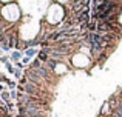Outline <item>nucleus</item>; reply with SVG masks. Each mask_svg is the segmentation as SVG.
<instances>
[{"label": "nucleus", "instance_id": "nucleus-1", "mask_svg": "<svg viewBox=\"0 0 122 117\" xmlns=\"http://www.w3.org/2000/svg\"><path fill=\"white\" fill-rule=\"evenodd\" d=\"M22 57H23V52L19 51V49H15V51H12V52H11V56H9V60L15 63V62H20Z\"/></svg>", "mask_w": 122, "mask_h": 117}, {"label": "nucleus", "instance_id": "nucleus-2", "mask_svg": "<svg viewBox=\"0 0 122 117\" xmlns=\"http://www.w3.org/2000/svg\"><path fill=\"white\" fill-rule=\"evenodd\" d=\"M37 52H39V51H37V48H26V49L23 51V56L33 59V57H36V56H37Z\"/></svg>", "mask_w": 122, "mask_h": 117}, {"label": "nucleus", "instance_id": "nucleus-3", "mask_svg": "<svg viewBox=\"0 0 122 117\" xmlns=\"http://www.w3.org/2000/svg\"><path fill=\"white\" fill-rule=\"evenodd\" d=\"M36 57L39 59L40 62H43V63H45V62H46L48 59H50V54H48L46 51H43V49H40V51L37 52V56H36Z\"/></svg>", "mask_w": 122, "mask_h": 117}, {"label": "nucleus", "instance_id": "nucleus-4", "mask_svg": "<svg viewBox=\"0 0 122 117\" xmlns=\"http://www.w3.org/2000/svg\"><path fill=\"white\" fill-rule=\"evenodd\" d=\"M0 97H2V100L5 103H9L11 102V96H9V91H3V93H0Z\"/></svg>", "mask_w": 122, "mask_h": 117}, {"label": "nucleus", "instance_id": "nucleus-5", "mask_svg": "<svg viewBox=\"0 0 122 117\" xmlns=\"http://www.w3.org/2000/svg\"><path fill=\"white\" fill-rule=\"evenodd\" d=\"M42 65H43V62H40V60L37 59V57L34 59L33 62H31V68H33V69H37V68H40Z\"/></svg>", "mask_w": 122, "mask_h": 117}, {"label": "nucleus", "instance_id": "nucleus-6", "mask_svg": "<svg viewBox=\"0 0 122 117\" xmlns=\"http://www.w3.org/2000/svg\"><path fill=\"white\" fill-rule=\"evenodd\" d=\"M22 72H23V71H22V69L15 68V69H14V72H12V75H14L15 79H22V77H23V74H22Z\"/></svg>", "mask_w": 122, "mask_h": 117}, {"label": "nucleus", "instance_id": "nucleus-7", "mask_svg": "<svg viewBox=\"0 0 122 117\" xmlns=\"http://www.w3.org/2000/svg\"><path fill=\"white\" fill-rule=\"evenodd\" d=\"M20 62L23 63V65H31V57H26V56H23Z\"/></svg>", "mask_w": 122, "mask_h": 117}, {"label": "nucleus", "instance_id": "nucleus-8", "mask_svg": "<svg viewBox=\"0 0 122 117\" xmlns=\"http://www.w3.org/2000/svg\"><path fill=\"white\" fill-rule=\"evenodd\" d=\"M8 62H9V57H8V56H2V57H0V63H3V65H6Z\"/></svg>", "mask_w": 122, "mask_h": 117}, {"label": "nucleus", "instance_id": "nucleus-9", "mask_svg": "<svg viewBox=\"0 0 122 117\" xmlns=\"http://www.w3.org/2000/svg\"><path fill=\"white\" fill-rule=\"evenodd\" d=\"M8 82H9V79L6 77V75H0V83H6L8 85Z\"/></svg>", "mask_w": 122, "mask_h": 117}, {"label": "nucleus", "instance_id": "nucleus-10", "mask_svg": "<svg viewBox=\"0 0 122 117\" xmlns=\"http://www.w3.org/2000/svg\"><path fill=\"white\" fill-rule=\"evenodd\" d=\"M5 66H6V69H8V71H9V72H11V74H12V72H14V66H12V65H11V63H9V62H8V63H6V65H5Z\"/></svg>", "mask_w": 122, "mask_h": 117}, {"label": "nucleus", "instance_id": "nucleus-11", "mask_svg": "<svg viewBox=\"0 0 122 117\" xmlns=\"http://www.w3.org/2000/svg\"><path fill=\"white\" fill-rule=\"evenodd\" d=\"M3 91H5V86H3V85L0 83V93H3Z\"/></svg>", "mask_w": 122, "mask_h": 117}, {"label": "nucleus", "instance_id": "nucleus-12", "mask_svg": "<svg viewBox=\"0 0 122 117\" xmlns=\"http://www.w3.org/2000/svg\"><path fill=\"white\" fill-rule=\"evenodd\" d=\"M0 57H2V48H0Z\"/></svg>", "mask_w": 122, "mask_h": 117}]
</instances>
